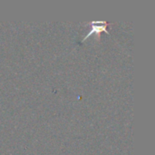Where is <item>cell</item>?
<instances>
[{"instance_id": "1", "label": "cell", "mask_w": 155, "mask_h": 155, "mask_svg": "<svg viewBox=\"0 0 155 155\" xmlns=\"http://www.w3.org/2000/svg\"><path fill=\"white\" fill-rule=\"evenodd\" d=\"M86 25H91V29L87 33V35L82 39V42H84L87 38H89L93 35H100L101 32H105L106 34H108L110 35V33L107 30V26H108L109 23L106 21H91L90 23H87Z\"/></svg>"}]
</instances>
